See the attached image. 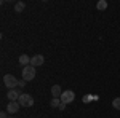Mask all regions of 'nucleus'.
I'll list each match as a JSON object with an SVG mask.
<instances>
[{
    "label": "nucleus",
    "instance_id": "obj_14",
    "mask_svg": "<svg viewBox=\"0 0 120 118\" xmlns=\"http://www.w3.org/2000/svg\"><path fill=\"white\" fill-rule=\"evenodd\" d=\"M26 83H27V82H24V80H19V85H18V86L21 88V89H22V88L26 86Z\"/></svg>",
    "mask_w": 120,
    "mask_h": 118
},
{
    "label": "nucleus",
    "instance_id": "obj_5",
    "mask_svg": "<svg viewBox=\"0 0 120 118\" xmlns=\"http://www.w3.org/2000/svg\"><path fill=\"white\" fill-rule=\"evenodd\" d=\"M22 93L19 89H8V93H7V97H8L10 102H18L19 96H21Z\"/></svg>",
    "mask_w": 120,
    "mask_h": 118
},
{
    "label": "nucleus",
    "instance_id": "obj_17",
    "mask_svg": "<svg viewBox=\"0 0 120 118\" xmlns=\"http://www.w3.org/2000/svg\"><path fill=\"white\" fill-rule=\"evenodd\" d=\"M90 99H91L90 96H83V102H85V104H86V102H90Z\"/></svg>",
    "mask_w": 120,
    "mask_h": 118
},
{
    "label": "nucleus",
    "instance_id": "obj_11",
    "mask_svg": "<svg viewBox=\"0 0 120 118\" xmlns=\"http://www.w3.org/2000/svg\"><path fill=\"white\" fill-rule=\"evenodd\" d=\"M96 8L99 10V11H104V10L107 8V2H106V0H99V2L96 3Z\"/></svg>",
    "mask_w": 120,
    "mask_h": 118
},
{
    "label": "nucleus",
    "instance_id": "obj_3",
    "mask_svg": "<svg viewBox=\"0 0 120 118\" xmlns=\"http://www.w3.org/2000/svg\"><path fill=\"white\" fill-rule=\"evenodd\" d=\"M18 102H19L21 107H32V105H34V99H32V96H30V94H24V93L19 96Z\"/></svg>",
    "mask_w": 120,
    "mask_h": 118
},
{
    "label": "nucleus",
    "instance_id": "obj_4",
    "mask_svg": "<svg viewBox=\"0 0 120 118\" xmlns=\"http://www.w3.org/2000/svg\"><path fill=\"white\" fill-rule=\"evenodd\" d=\"M74 99H75L74 91H71V89L63 91V94H61V102H64V104H71V102H74Z\"/></svg>",
    "mask_w": 120,
    "mask_h": 118
},
{
    "label": "nucleus",
    "instance_id": "obj_12",
    "mask_svg": "<svg viewBox=\"0 0 120 118\" xmlns=\"http://www.w3.org/2000/svg\"><path fill=\"white\" fill-rule=\"evenodd\" d=\"M59 104H61V99H58V97H53V99L50 100V105H51L53 109H58Z\"/></svg>",
    "mask_w": 120,
    "mask_h": 118
},
{
    "label": "nucleus",
    "instance_id": "obj_6",
    "mask_svg": "<svg viewBox=\"0 0 120 118\" xmlns=\"http://www.w3.org/2000/svg\"><path fill=\"white\" fill-rule=\"evenodd\" d=\"M43 62H45V57L42 54H34L30 57V65H34V67H38V65H42Z\"/></svg>",
    "mask_w": 120,
    "mask_h": 118
},
{
    "label": "nucleus",
    "instance_id": "obj_1",
    "mask_svg": "<svg viewBox=\"0 0 120 118\" xmlns=\"http://www.w3.org/2000/svg\"><path fill=\"white\" fill-rule=\"evenodd\" d=\"M35 67L34 65H26V67H22V80L24 82H32L34 78H35Z\"/></svg>",
    "mask_w": 120,
    "mask_h": 118
},
{
    "label": "nucleus",
    "instance_id": "obj_15",
    "mask_svg": "<svg viewBox=\"0 0 120 118\" xmlns=\"http://www.w3.org/2000/svg\"><path fill=\"white\" fill-rule=\"evenodd\" d=\"M66 105H67V104H64V102H61V104H59V107H58V109H59V110H64V109H66Z\"/></svg>",
    "mask_w": 120,
    "mask_h": 118
},
{
    "label": "nucleus",
    "instance_id": "obj_9",
    "mask_svg": "<svg viewBox=\"0 0 120 118\" xmlns=\"http://www.w3.org/2000/svg\"><path fill=\"white\" fill-rule=\"evenodd\" d=\"M19 64L24 65V67H26V65H30V57H29L27 54H21L19 56Z\"/></svg>",
    "mask_w": 120,
    "mask_h": 118
},
{
    "label": "nucleus",
    "instance_id": "obj_16",
    "mask_svg": "<svg viewBox=\"0 0 120 118\" xmlns=\"http://www.w3.org/2000/svg\"><path fill=\"white\" fill-rule=\"evenodd\" d=\"M0 118H10V117H8L7 112H2V113H0Z\"/></svg>",
    "mask_w": 120,
    "mask_h": 118
},
{
    "label": "nucleus",
    "instance_id": "obj_13",
    "mask_svg": "<svg viewBox=\"0 0 120 118\" xmlns=\"http://www.w3.org/2000/svg\"><path fill=\"white\" fill-rule=\"evenodd\" d=\"M112 107L115 110H120V97H115V99L112 100Z\"/></svg>",
    "mask_w": 120,
    "mask_h": 118
},
{
    "label": "nucleus",
    "instance_id": "obj_8",
    "mask_svg": "<svg viewBox=\"0 0 120 118\" xmlns=\"http://www.w3.org/2000/svg\"><path fill=\"white\" fill-rule=\"evenodd\" d=\"M61 94H63L61 86H59V85H53V86H51V96H53V97H58V99H61Z\"/></svg>",
    "mask_w": 120,
    "mask_h": 118
},
{
    "label": "nucleus",
    "instance_id": "obj_18",
    "mask_svg": "<svg viewBox=\"0 0 120 118\" xmlns=\"http://www.w3.org/2000/svg\"><path fill=\"white\" fill-rule=\"evenodd\" d=\"M10 118H18V117H10Z\"/></svg>",
    "mask_w": 120,
    "mask_h": 118
},
{
    "label": "nucleus",
    "instance_id": "obj_7",
    "mask_svg": "<svg viewBox=\"0 0 120 118\" xmlns=\"http://www.w3.org/2000/svg\"><path fill=\"white\" fill-rule=\"evenodd\" d=\"M19 107H21L19 102H8V105H7V112L11 113V115H13V113H18Z\"/></svg>",
    "mask_w": 120,
    "mask_h": 118
},
{
    "label": "nucleus",
    "instance_id": "obj_10",
    "mask_svg": "<svg viewBox=\"0 0 120 118\" xmlns=\"http://www.w3.org/2000/svg\"><path fill=\"white\" fill-rule=\"evenodd\" d=\"M24 8H26V3H24V2H16V3H15V11H16V13H22Z\"/></svg>",
    "mask_w": 120,
    "mask_h": 118
},
{
    "label": "nucleus",
    "instance_id": "obj_2",
    "mask_svg": "<svg viewBox=\"0 0 120 118\" xmlns=\"http://www.w3.org/2000/svg\"><path fill=\"white\" fill-rule=\"evenodd\" d=\"M3 85L8 88V89H15L16 86L19 85V80L15 77V75H11V73H7L5 77H3Z\"/></svg>",
    "mask_w": 120,
    "mask_h": 118
}]
</instances>
